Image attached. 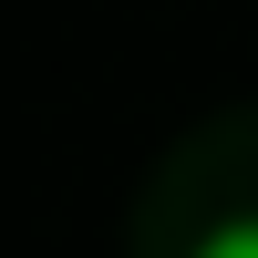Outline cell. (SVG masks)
I'll return each instance as SVG.
<instances>
[{
    "instance_id": "6da1fadb",
    "label": "cell",
    "mask_w": 258,
    "mask_h": 258,
    "mask_svg": "<svg viewBox=\"0 0 258 258\" xmlns=\"http://www.w3.org/2000/svg\"><path fill=\"white\" fill-rule=\"evenodd\" d=\"M197 258H258V217H227V227H207V248Z\"/></svg>"
}]
</instances>
